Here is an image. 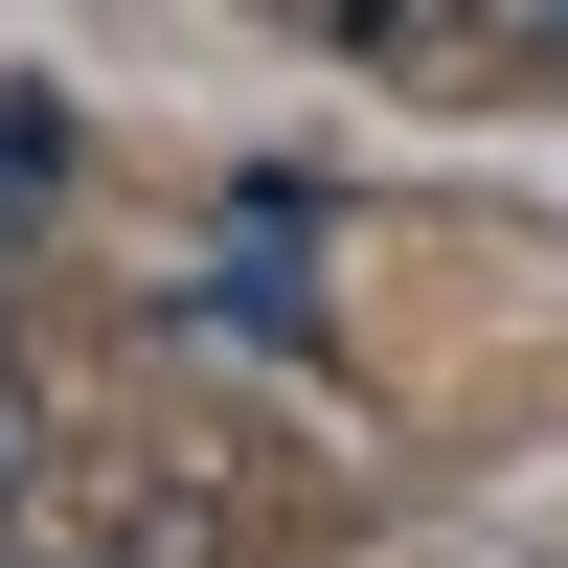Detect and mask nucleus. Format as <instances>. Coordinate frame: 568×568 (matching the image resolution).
Wrapping results in <instances>:
<instances>
[{
  "label": "nucleus",
  "instance_id": "f257e3e1",
  "mask_svg": "<svg viewBox=\"0 0 568 568\" xmlns=\"http://www.w3.org/2000/svg\"><path fill=\"white\" fill-rule=\"evenodd\" d=\"M23 478H45V433H23V364H0V524H23Z\"/></svg>",
  "mask_w": 568,
  "mask_h": 568
},
{
  "label": "nucleus",
  "instance_id": "f03ea898",
  "mask_svg": "<svg viewBox=\"0 0 568 568\" xmlns=\"http://www.w3.org/2000/svg\"><path fill=\"white\" fill-rule=\"evenodd\" d=\"M455 23H500V45H568V0H455Z\"/></svg>",
  "mask_w": 568,
  "mask_h": 568
}]
</instances>
